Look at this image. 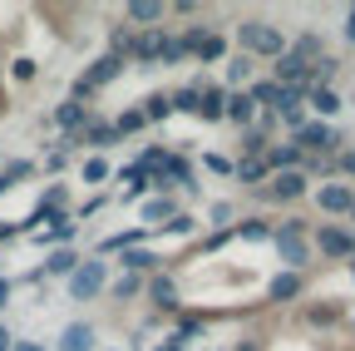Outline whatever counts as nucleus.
Instances as JSON below:
<instances>
[{
  "label": "nucleus",
  "mask_w": 355,
  "mask_h": 351,
  "mask_svg": "<svg viewBox=\"0 0 355 351\" xmlns=\"http://www.w3.org/2000/svg\"><path fill=\"white\" fill-rule=\"evenodd\" d=\"M123 20L144 25V30H158V20H163V6H153V0H128V6H123Z\"/></svg>",
  "instance_id": "412c9836"
},
{
  "label": "nucleus",
  "mask_w": 355,
  "mask_h": 351,
  "mask_svg": "<svg viewBox=\"0 0 355 351\" xmlns=\"http://www.w3.org/2000/svg\"><path fill=\"white\" fill-rule=\"evenodd\" d=\"M128 45H133V30H109V55H119V60H128Z\"/></svg>",
  "instance_id": "e433bc0d"
},
{
  "label": "nucleus",
  "mask_w": 355,
  "mask_h": 351,
  "mask_svg": "<svg viewBox=\"0 0 355 351\" xmlns=\"http://www.w3.org/2000/svg\"><path fill=\"white\" fill-rule=\"evenodd\" d=\"M114 129H119V139H123V134H139V129H148V119H144V109H123V114L114 119Z\"/></svg>",
  "instance_id": "f704fd0d"
},
{
  "label": "nucleus",
  "mask_w": 355,
  "mask_h": 351,
  "mask_svg": "<svg viewBox=\"0 0 355 351\" xmlns=\"http://www.w3.org/2000/svg\"><path fill=\"white\" fill-rule=\"evenodd\" d=\"M64 287H69V297H74V302H94V297L109 287V262H104V257L79 262V268L64 277Z\"/></svg>",
  "instance_id": "7ed1b4c3"
},
{
  "label": "nucleus",
  "mask_w": 355,
  "mask_h": 351,
  "mask_svg": "<svg viewBox=\"0 0 355 351\" xmlns=\"http://www.w3.org/2000/svg\"><path fill=\"white\" fill-rule=\"evenodd\" d=\"M158 173H163V179H168V188H173V183H183V188H188V193H193V188H198V179H193V163H188V158H183V154H168V158H163V168H158Z\"/></svg>",
  "instance_id": "dca6fc26"
},
{
  "label": "nucleus",
  "mask_w": 355,
  "mask_h": 351,
  "mask_svg": "<svg viewBox=\"0 0 355 351\" xmlns=\"http://www.w3.org/2000/svg\"><path fill=\"white\" fill-rule=\"evenodd\" d=\"M79 173H84V183H104V179H109V163H104V158H84Z\"/></svg>",
  "instance_id": "58836bf2"
},
{
  "label": "nucleus",
  "mask_w": 355,
  "mask_h": 351,
  "mask_svg": "<svg viewBox=\"0 0 355 351\" xmlns=\"http://www.w3.org/2000/svg\"><path fill=\"white\" fill-rule=\"evenodd\" d=\"M222 119H227V124H237V129H252V124H257V104H252V95H247V90H227Z\"/></svg>",
  "instance_id": "f8f14e48"
},
{
  "label": "nucleus",
  "mask_w": 355,
  "mask_h": 351,
  "mask_svg": "<svg viewBox=\"0 0 355 351\" xmlns=\"http://www.w3.org/2000/svg\"><path fill=\"white\" fill-rule=\"evenodd\" d=\"M316 208L321 213H350V183H321L316 188Z\"/></svg>",
  "instance_id": "2eb2a0df"
},
{
  "label": "nucleus",
  "mask_w": 355,
  "mask_h": 351,
  "mask_svg": "<svg viewBox=\"0 0 355 351\" xmlns=\"http://www.w3.org/2000/svg\"><path fill=\"white\" fill-rule=\"evenodd\" d=\"M10 351H50L44 341H10Z\"/></svg>",
  "instance_id": "09e8293b"
},
{
  "label": "nucleus",
  "mask_w": 355,
  "mask_h": 351,
  "mask_svg": "<svg viewBox=\"0 0 355 351\" xmlns=\"http://www.w3.org/2000/svg\"><path fill=\"white\" fill-rule=\"evenodd\" d=\"M119 262H123V272H133V277H144V272H153V268H158L163 257H158V252H148V247H128V252H123Z\"/></svg>",
  "instance_id": "5701e85b"
},
{
  "label": "nucleus",
  "mask_w": 355,
  "mask_h": 351,
  "mask_svg": "<svg viewBox=\"0 0 355 351\" xmlns=\"http://www.w3.org/2000/svg\"><path fill=\"white\" fill-rule=\"evenodd\" d=\"M336 173H345V179H355V149H340V154H336Z\"/></svg>",
  "instance_id": "79ce46f5"
},
{
  "label": "nucleus",
  "mask_w": 355,
  "mask_h": 351,
  "mask_svg": "<svg viewBox=\"0 0 355 351\" xmlns=\"http://www.w3.org/2000/svg\"><path fill=\"white\" fill-rule=\"evenodd\" d=\"M188 50H183V40L178 35H163V50H158V65H183Z\"/></svg>",
  "instance_id": "72a5a7b5"
},
{
  "label": "nucleus",
  "mask_w": 355,
  "mask_h": 351,
  "mask_svg": "<svg viewBox=\"0 0 355 351\" xmlns=\"http://www.w3.org/2000/svg\"><path fill=\"white\" fill-rule=\"evenodd\" d=\"M79 262H84V257H79L74 247H55L50 257H44V272H50V277H69ZM44 272H40V277H44Z\"/></svg>",
  "instance_id": "4be33fe9"
},
{
  "label": "nucleus",
  "mask_w": 355,
  "mask_h": 351,
  "mask_svg": "<svg viewBox=\"0 0 355 351\" xmlns=\"http://www.w3.org/2000/svg\"><path fill=\"white\" fill-rule=\"evenodd\" d=\"M301 292H306V277H301V272H277L272 287H266V297H272V302H296Z\"/></svg>",
  "instance_id": "f3484780"
},
{
  "label": "nucleus",
  "mask_w": 355,
  "mask_h": 351,
  "mask_svg": "<svg viewBox=\"0 0 355 351\" xmlns=\"http://www.w3.org/2000/svg\"><path fill=\"white\" fill-rule=\"evenodd\" d=\"M15 233H25L20 223H0V243H6V238H15Z\"/></svg>",
  "instance_id": "3c124183"
},
{
  "label": "nucleus",
  "mask_w": 355,
  "mask_h": 351,
  "mask_svg": "<svg viewBox=\"0 0 355 351\" xmlns=\"http://www.w3.org/2000/svg\"><path fill=\"white\" fill-rule=\"evenodd\" d=\"M10 292H15V282H10V277H0V312H6V302H10Z\"/></svg>",
  "instance_id": "de8ad7c7"
},
{
  "label": "nucleus",
  "mask_w": 355,
  "mask_h": 351,
  "mask_svg": "<svg viewBox=\"0 0 355 351\" xmlns=\"http://www.w3.org/2000/svg\"><path fill=\"white\" fill-rule=\"evenodd\" d=\"M79 144H89V149H114V144H119V129L104 124V119H89V124L79 129Z\"/></svg>",
  "instance_id": "4468645a"
},
{
  "label": "nucleus",
  "mask_w": 355,
  "mask_h": 351,
  "mask_svg": "<svg viewBox=\"0 0 355 351\" xmlns=\"http://www.w3.org/2000/svg\"><path fill=\"white\" fill-rule=\"evenodd\" d=\"M272 84H282V90H306V84H311V65H301L291 50L272 65Z\"/></svg>",
  "instance_id": "0eeeda50"
},
{
  "label": "nucleus",
  "mask_w": 355,
  "mask_h": 351,
  "mask_svg": "<svg viewBox=\"0 0 355 351\" xmlns=\"http://www.w3.org/2000/svg\"><path fill=\"white\" fill-rule=\"evenodd\" d=\"M350 272H355V257H350Z\"/></svg>",
  "instance_id": "4d7b16f0"
},
{
  "label": "nucleus",
  "mask_w": 355,
  "mask_h": 351,
  "mask_svg": "<svg viewBox=\"0 0 355 351\" xmlns=\"http://www.w3.org/2000/svg\"><path fill=\"white\" fill-rule=\"evenodd\" d=\"M237 55H257V60H282L286 55V35L266 20H242L237 25Z\"/></svg>",
  "instance_id": "f257e3e1"
},
{
  "label": "nucleus",
  "mask_w": 355,
  "mask_h": 351,
  "mask_svg": "<svg viewBox=\"0 0 355 351\" xmlns=\"http://www.w3.org/2000/svg\"><path fill=\"white\" fill-rule=\"evenodd\" d=\"M252 84V60L247 55H232L227 60V84H222V90H247Z\"/></svg>",
  "instance_id": "bb28decb"
},
{
  "label": "nucleus",
  "mask_w": 355,
  "mask_h": 351,
  "mask_svg": "<svg viewBox=\"0 0 355 351\" xmlns=\"http://www.w3.org/2000/svg\"><path fill=\"white\" fill-rule=\"evenodd\" d=\"M212 223H232V203H217L212 208Z\"/></svg>",
  "instance_id": "c03bdc74"
},
{
  "label": "nucleus",
  "mask_w": 355,
  "mask_h": 351,
  "mask_svg": "<svg viewBox=\"0 0 355 351\" xmlns=\"http://www.w3.org/2000/svg\"><path fill=\"white\" fill-rule=\"evenodd\" d=\"M232 233H237V238H247V243H266V238H272V223H266V218H242Z\"/></svg>",
  "instance_id": "c756f323"
},
{
  "label": "nucleus",
  "mask_w": 355,
  "mask_h": 351,
  "mask_svg": "<svg viewBox=\"0 0 355 351\" xmlns=\"http://www.w3.org/2000/svg\"><path fill=\"white\" fill-rule=\"evenodd\" d=\"M10 341H15V336H10V327L0 322V351H10Z\"/></svg>",
  "instance_id": "864d4df0"
},
{
  "label": "nucleus",
  "mask_w": 355,
  "mask_h": 351,
  "mask_svg": "<svg viewBox=\"0 0 355 351\" xmlns=\"http://www.w3.org/2000/svg\"><path fill=\"white\" fill-rule=\"evenodd\" d=\"M301 104H306V109H311V114H316V119H321V124H331V119H336V114H340V109H345V104H340V95H336V90H316V84H306V95H301Z\"/></svg>",
  "instance_id": "9d476101"
},
{
  "label": "nucleus",
  "mask_w": 355,
  "mask_h": 351,
  "mask_svg": "<svg viewBox=\"0 0 355 351\" xmlns=\"http://www.w3.org/2000/svg\"><path fill=\"white\" fill-rule=\"evenodd\" d=\"M345 40L355 45V6H350V15H345Z\"/></svg>",
  "instance_id": "603ef678"
},
{
  "label": "nucleus",
  "mask_w": 355,
  "mask_h": 351,
  "mask_svg": "<svg viewBox=\"0 0 355 351\" xmlns=\"http://www.w3.org/2000/svg\"><path fill=\"white\" fill-rule=\"evenodd\" d=\"M0 109H6V99H0Z\"/></svg>",
  "instance_id": "13d9d810"
},
{
  "label": "nucleus",
  "mask_w": 355,
  "mask_h": 351,
  "mask_svg": "<svg viewBox=\"0 0 355 351\" xmlns=\"http://www.w3.org/2000/svg\"><path fill=\"white\" fill-rule=\"evenodd\" d=\"M163 233L188 238V233H198V218H193V213H178V218H168V223H163Z\"/></svg>",
  "instance_id": "c9c22d12"
},
{
  "label": "nucleus",
  "mask_w": 355,
  "mask_h": 351,
  "mask_svg": "<svg viewBox=\"0 0 355 351\" xmlns=\"http://www.w3.org/2000/svg\"><path fill=\"white\" fill-rule=\"evenodd\" d=\"M10 74H15V79H20V84H30V79H35V74H40V70H35V60H25V55H20V60H15V65H10Z\"/></svg>",
  "instance_id": "ea45409f"
},
{
  "label": "nucleus",
  "mask_w": 355,
  "mask_h": 351,
  "mask_svg": "<svg viewBox=\"0 0 355 351\" xmlns=\"http://www.w3.org/2000/svg\"><path fill=\"white\" fill-rule=\"evenodd\" d=\"M163 25L158 30H139V35H133V45H128V60L133 65H158V50H163Z\"/></svg>",
  "instance_id": "9b49d317"
},
{
  "label": "nucleus",
  "mask_w": 355,
  "mask_h": 351,
  "mask_svg": "<svg viewBox=\"0 0 355 351\" xmlns=\"http://www.w3.org/2000/svg\"><path fill=\"white\" fill-rule=\"evenodd\" d=\"M272 243H277V257L286 262V272H306V268H311V243H306V238L272 233Z\"/></svg>",
  "instance_id": "6e6552de"
},
{
  "label": "nucleus",
  "mask_w": 355,
  "mask_h": 351,
  "mask_svg": "<svg viewBox=\"0 0 355 351\" xmlns=\"http://www.w3.org/2000/svg\"><path fill=\"white\" fill-rule=\"evenodd\" d=\"M202 332V317H183V327H178V341H188V336H198Z\"/></svg>",
  "instance_id": "37998d69"
},
{
  "label": "nucleus",
  "mask_w": 355,
  "mask_h": 351,
  "mask_svg": "<svg viewBox=\"0 0 355 351\" xmlns=\"http://www.w3.org/2000/svg\"><path fill=\"white\" fill-rule=\"evenodd\" d=\"M60 351H94V327H89V322H69L60 332Z\"/></svg>",
  "instance_id": "aec40b11"
},
{
  "label": "nucleus",
  "mask_w": 355,
  "mask_h": 351,
  "mask_svg": "<svg viewBox=\"0 0 355 351\" xmlns=\"http://www.w3.org/2000/svg\"><path fill=\"white\" fill-rule=\"evenodd\" d=\"M64 158H69V154H64V149H55L50 158H44V168H50V173H55V168H64Z\"/></svg>",
  "instance_id": "49530a36"
},
{
  "label": "nucleus",
  "mask_w": 355,
  "mask_h": 351,
  "mask_svg": "<svg viewBox=\"0 0 355 351\" xmlns=\"http://www.w3.org/2000/svg\"><path fill=\"white\" fill-rule=\"evenodd\" d=\"M266 149H272V139H266V129H242V158H266Z\"/></svg>",
  "instance_id": "a878e982"
},
{
  "label": "nucleus",
  "mask_w": 355,
  "mask_h": 351,
  "mask_svg": "<svg viewBox=\"0 0 355 351\" xmlns=\"http://www.w3.org/2000/svg\"><path fill=\"white\" fill-rule=\"evenodd\" d=\"M94 119L89 114V104H79V99H64V104H55V124L64 129V134H79V129Z\"/></svg>",
  "instance_id": "ddd939ff"
},
{
  "label": "nucleus",
  "mask_w": 355,
  "mask_h": 351,
  "mask_svg": "<svg viewBox=\"0 0 355 351\" xmlns=\"http://www.w3.org/2000/svg\"><path fill=\"white\" fill-rule=\"evenodd\" d=\"M237 351H261V346H257V341H247V346H237Z\"/></svg>",
  "instance_id": "5fc2aeb1"
},
{
  "label": "nucleus",
  "mask_w": 355,
  "mask_h": 351,
  "mask_svg": "<svg viewBox=\"0 0 355 351\" xmlns=\"http://www.w3.org/2000/svg\"><path fill=\"white\" fill-rule=\"evenodd\" d=\"M144 238H148L144 228H128V233H109V238L99 243V252H128V247H139Z\"/></svg>",
  "instance_id": "c85d7f7f"
},
{
  "label": "nucleus",
  "mask_w": 355,
  "mask_h": 351,
  "mask_svg": "<svg viewBox=\"0 0 355 351\" xmlns=\"http://www.w3.org/2000/svg\"><path fill=\"white\" fill-rule=\"evenodd\" d=\"M74 233H79V223H74V218H64V223H55L50 233H35V243H40V247H64Z\"/></svg>",
  "instance_id": "cd10ccee"
},
{
  "label": "nucleus",
  "mask_w": 355,
  "mask_h": 351,
  "mask_svg": "<svg viewBox=\"0 0 355 351\" xmlns=\"http://www.w3.org/2000/svg\"><path fill=\"white\" fill-rule=\"evenodd\" d=\"M139 109H144V119H148V124H163V119H173V104H168V95H148Z\"/></svg>",
  "instance_id": "2f4dec72"
},
{
  "label": "nucleus",
  "mask_w": 355,
  "mask_h": 351,
  "mask_svg": "<svg viewBox=\"0 0 355 351\" xmlns=\"http://www.w3.org/2000/svg\"><path fill=\"white\" fill-rule=\"evenodd\" d=\"M153 351H188V341H178V336H168L163 346H153Z\"/></svg>",
  "instance_id": "8fccbe9b"
},
{
  "label": "nucleus",
  "mask_w": 355,
  "mask_h": 351,
  "mask_svg": "<svg viewBox=\"0 0 355 351\" xmlns=\"http://www.w3.org/2000/svg\"><path fill=\"white\" fill-rule=\"evenodd\" d=\"M30 173H35V163H30V158H15V163H6V168H0V193H6L15 179H30Z\"/></svg>",
  "instance_id": "473e14b6"
},
{
  "label": "nucleus",
  "mask_w": 355,
  "mask_h": 351,
  "mask_svg": "<svg viewBox=\"0 0 355 351\" xmlns=\"http://www.w3.org/2000/svg\"><path fill=\"white\" fill-rule=\"evenodd\" d=\"M261 193L272 198V203H296V198H306V193H311V183H306V173H296V168H291V173H272V183H266Z\"/></svg>",
  "instance_id": "423d86ee"
},
{
  "label": "nucleus",
  "mask_w": 355,
  "mask_h": 351,
  "mask_svg": "<svg viewBox=\"0 0 355 351\" xmlns=\"http://www.w3.org/2000/svg\"><path fill=\"white\" fill-rule=\"evenodd\" d=\"M148 297H153L158 312H178V307H183V302H178V287H173V277H168V272H158V277L148 282Z\"/></svg>",
  "instance_id": "6ab92c4d"
},
{
  "label": "nucleus",
  "mask_w": 355,
  "mask_h": 351,
  "mask_svg": "<svg viewBox=\"0 0 355 351\" xmlns=\"http://www.w3.org/2000/svg\"><path fill=\"white\" fill-rule=\"evenodd\" d=\"M178 40H183V50H188L198 65H217L222 55H227V40H222V30H212V25H188Z\"/></svg>",
  "instance_id": "20e7f679"
},
{
  "label": "nucleus",
  "mask_w": 355,
  "mask_h": 351,
  "mask_svg": "<svg viewBox=\"0 0 355 351\" xmlns=\"http://www.w3.org/2000/svg\"><path fill=\"white\" fill-rule=\"evenodd\" d=\"M266 173H272V168H266L261 158H237V163H232V179H237V183H247V188H252V183H261Z\"/></svg>",
  "instance_id": "393cba45"
},
{
  "label": "nucleus",
  "mask_w": 355,
  "mask_h": 351,
  "mask_svg": "<svg viewBox=\"0 0 355 351\" xmlns=\"http://www.w3.org/2000/svg\"><path fill=\"white\" fill-rule=\"evenodd\" d=\"M350 218H355V188H350Z\"/></svg>",
  "instance_id": "6e6d98bb"
},
{
  "label": "nucleus",
  "mask_w": 355,
  "mask_h": 351,
  "mask_svg": "<svg viewBox=\"0 0 355 351\" xmlns=\"http://www.w3.org/2000/svg\"><path fill=\"white\" fill-rule=\"evenodd\" d=\"M311 322H336V307H311Z\"/></svg>",
  "instance_id": "a18cd8bd"
},
{
  "label": "nucleus",
  "mask_w": 355,
  "mask_h": 351,
  "mask_svg": "<svg viewBox=\"0 0 355 351\" xmlns=\"http://www.w3.org/2000/svg\"><path fill=\"white\" fill-rule=\"evenodd\" d=\"M202 90V109H198V119L202 124H222V104H227V90L222 84H198Z\"/></svg>",
  "instance_id": "a211bd4d"
},
{
  "label": "nucleus",
  "mask_w": 355,
  "mask_h": 351,
  "mask_svg": "<svg viewBox=\"0 0 355 351\" xmlns=\"http://www.w3.org/2000/svg\"><path fill=\"white\" fill-rule=\"evenodd\" d=\"M311 252L350 262V257H355V233H350V228H336V223H321L316 233H311Z\"/></svg>",
  "instance_id": "39448f33"
},
{
  "label": "nucleus",
  "mask_w": 355,
  "mask_h": 351,
  "mask_svg": "<svg viewBox=\"0 0 355 351\" xmlns=\"http://www.w3.org/2000/svg\"><path fill=\"white\" fill-rule=\"evenodd\" d=\"M202 168H207V173H232V158H222V154H202Z\"/></svg>",
  "instance_id": "a19ab883"
},
{
  "label": "nucleus",
  "mask_w": 355,
  "mask_h": 351,
  "mask_svg": "<svg viewBox=\"0 0 355 351\" xmlns=\"http://www.w3.org/2000/svg\"><path fill=\"white\" fill-rule=\"evenodd\" d=\"M139 292H144V277H133V272H123V277L114 282V297H119V302H123V297H139Z\"/></svg>",
  "instance_id": "4c0bfd02"
},
{
  "label": "nucleus",
  "mask_w": 355,
  "mask_h": 351,
  "mask_svg": "<svg viewBox=\"0 0 355 351\" xmlns=\"http://www.w3.org/2000/svg\"><path fill=\"white\" fill-rule=\"evenodd\" d=\"M168 218H178V203L168 198V193H158V198H148L144 203V223H153V228H163Z\"/></svg>",
  "instance_id": "b1692460"
},
{
  "label": "nucleus",
  "mask_w": 355,
  "mask_h": 351,
  "mask_svg": "<svg viewBox=\"0 0 355 351\" xmlns=\"http://www.w3.org/2000/svg\"><path fill=\"white\" fill-rule=\"evenodd\" d=\"M291 144H296L306 158H331V154H340V149H345V139L336 134L331 124H321V119H306L296 134H291Z\"/></svg>",
  "instance_id": "f03ea898"
},
{
  "label": "nucleus",
  "mask_w": 355,
  "mask_h": 351,
  "mask_svg": "<svg viewBox=\"0 0 355 351\" xmlns=\"http://www.w3.org/2000/svg\"><path fill=\"white\" fill-rule=\"evenodd\" d=\"M123 65H128V60H119V55H99L94 65H89V70L79 74V79H84V90L94 95V90H104V84H114V79L123 74Z\"/></svg>",
  "instance_id": "1a4fd4ad"
},
{
  "label": "nucleus",
  "mask_w": 355,
  "mask_h": 351,
  "mask_svg": "<svg viewBox=\"0 0 355 351\" xmlns=\"http://www.w3.org/2000/svg\"><path fill=\"white\" fill-rule=\"evenodd\" d=\"M336 74H340V60H331V55H321L316 65H311V84H316V90H331Z\"/></svg>",
  "instance_id": "7c9ffc66"
}]
</instances>
